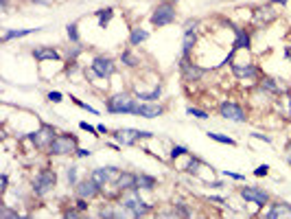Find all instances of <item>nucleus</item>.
Returning a JSON list of instances; mask_svg holds the SVG:
<instances>
[{
	"instance_id": "1",
	"label": "nucleus",
	"mask_w": 291,
	"mask_h": 219,
	"mask_svg": "<svg viewBox=\"0 0 291 219\" xmlns=\"http://www.w3.org/2000/svg\"><path fill=\"white\" fill-rule=\"evenodd\" d=\"M57 184H59V173L55 167H39L33 171L31 180H29V195L37 202H44L57 191Z\"/></svg>"
},
{
	"instance_id": "2",
	"label": "nucleus",
	"mask_w": 291,
	"mask_h": 219,
	"mask_svg": "<svg viewBox=\"0 0 291 219\" xmlns=\"http://www.w3.org/2000/svg\"><path fill=\"white\" fill-rule=\"evenodd\" d=\"M103 105H105V112L112 116H136L140 101L134 97L131 90H118L105 97Z\"/></svg>"
},
{
	"instance_id": "3",
	"label": "nucleus",
	"mask_w": 291,
	"mask_h": 219,
	"mask_svg": "<svg viewBox=\"0 0 291 219\" xmlns=\"http://www.w3.org/2000/svg\"><path fill=\"white\" fill-rule=\"evenodd\" d=\"M118 202L129 210V217H134V219L151 217V215H156V210H158L156 202H149L142 191H129V193H123L121 197H118Z\"/></svg>"
},
{
	"instance_id": "4",
	"label": "nucleus",
	"mask_w": 291,
	"mask_h": 219,
	"mask_svg": "<svg viewBox=\"0 0 291 219\" xmlns=\"http://www.w3.org/2000/svg\"><path fill=\"white\" fill-rule=\"evenodd\" d=\"M57 127L55 125H51V123H39L37 127H33L29 134H26L22 141L29 145V147L33 149V151H37V154H46L48 151V147H51V143H53V138L57 136Z\"/></svg>"
},
{
	"instance_id": "5",
	"label": "nucleus",
	"mask_w": 291,
	"mask_h": 219,
	"mask_svg": "<svg viewBox=\"0 0 291 219\" xmlns=\"http://www.w3.org/2000/svg\"><path fill=\"white\" fill-rule=\"evenodd\" d=\"M112 138L121 145L123 149H131V147H138V145L147 143V141H154L156 134L151 129H138V127H116L112 129Z\"/></svg>"
},
{
	"instance_id": "6",
	"label": "nucleus",
	"mask_w": 291,
	"mask_h": 219,
	"mask_svg": "<svg viewBox=\"0 0 291 219\" xmlns=\"http://www.w3.org/2000/svg\"><path fill=\"white\" fill-rule=\"evenodd\" d=\"M79 147V136L72 134V132H57V136L53 138L48 151H46V158H70L75 156V151Z\"/></svg>"
},
{
	"instance_id": "7",
	"label": "nucleus",
	"mask_w": 291,
	"mask_h": 219,
	"mask_svg": "<svg viewBox=\"0 0 291 219\" xmlns=\"http://www.w3.org/2000/svg\"><path fill=\"white\" fill-rule=\"evenodd\" d=\"M217 114H219V118L226 123L243 125V123L250 121V110L243 103L234 101V99H221V101L217 103Z\"/></svg>"
},
{
	"instance_id": "8",
	"label": "nucleus",
	"mask_w": 291,
	"mask_h": 219,
	"mask_svg": "<svg viewBox=\"0 0 291 219\" xmlns=\"http://www.w3.org/2000/svg\"><path fill=\"white\" fill-rule=\"evenodd\" d=\"M234 193L239 195L246 204H254V206L261 208V210L274 200L272 193H269L267 189L259 187V184H248V182H243L241 187H234Z\"/></svg>"
},
{
	"instance_id": "9",
	"label": "nucleus",
	"mask_w": 291,
	"mask_h": 219,
	"mask_svg": "<svg viewBox=\"0 0 291 219\" xmlns=\"http://www.w3.org/2000/svg\"><path fill=\"white\" fill-rule=\"evenodd\" d=\"M177 70H180V77L182 81L186 85H195L200 83L202 79H206L210 75V68H206V66H202L200 62H195L193 57L190 59H177Z\"/></svg>"
},
{
	"instance_id": "10",
	"label": "nucleus",
	"mask_w": 291,
	"mask_h": 219,
	"mask_svg": "<svg viewBox=\"0 0 291 219\" xmlns=\"http://www.w3.org/2000/svg\"><path fill=\"white\" fill-rule=\"evenodd\" d=\"M88 66L103 79V81H110L112 77L121 72V64H118L112 55H105V53H96V55H92Z\"/></svg>"
},
{
	"instance_id": "11",
	"label": "nucleus",
	"mask_w": 291,
	"mask_h": 219,
	"mask_svg": "<svg viewBox=\"0 0 291 219\" xmlns=\"http://www.w3.org/2000/svg\"><path fill=\"white\" fill-rule=\"evenodd\" d=\"M177 20V7L171 3H158L154 7V11L149 13V24L154 29H164V26L175 24Z\"/></svg>"
},
{
	"instance_id": "12",
	"label": "nucleus",
	"mask_w": 291,
	"mask_h": 219,
	"mask_svg": "<svg viewBox=\"0 0 291 219\" xmlns=\"http://www.w3.org/2000/svg\"><path fill=\"white\" fill-rule=\"evenodd\" d=\"M230 75H232L236 81H259L263 70L261 66L254 62V59H250V62H236V59H232L230 62Z\"/></svg>"
},
{
	"instance_id": "13",
	"label": "nucleus",
	"mask_w": 291,
	"mask_h": 219,
	"mask_svg": "<svg viewBox=\"0 0 291 219\" xmlns=\"http://www.w3.org/2000/svg\"><path fill=\"white\" fill-rule=\"evenodd\" d=\"M256 85H259L261 90H265L267 95H272L274 99L291 92V81H287V79H280V77H276V75H265V72L261 75V79L256 81Z\"/></svg>"
},
{
	"instance_id": "14",
	"label": "nucleus",
	"mask_w": 291,
	"mask_h": 219,
	"mask_svg": "<svg viewBox=\"0 0 291 219\" xmlns=\"http://www.w3.org/2000/svg\"><path fill=\"white\" fill-rule=\"evenodd\" d=\"M72 195L83 197V200H90V202H96V200H103V187H99L90 176H83L77 187L72 189Z\"/></svg>"
},
{
	"instance_id": "15",
	"label": "nucleus",
	"mask_w": 291,
	"mask_h": 219,
	"mask_svg": "<svg viewBox=\"0 0 291 219\" xmlns=\"http://www.w3.org/2000/svg\"><path fill=\"white\" fill-rule=\"evenodd\" d=\"M278 16H280V13L276 11V5L267 3V5H261V7H256V9H252V18H250V22H252V26H256V29H265V26L276 22Z\"/></svg>"
},
{
	"instance_id": "16",
	"label": "nucleus",
	"mask_w": 291,
	"mask_h": 219,
	"mask_svg": "<svg viewBox=\"0 0 291 219\" xmlns=\"http://www.w3.org/2000/svg\"><path fill=\"white\" fill-rule=\"evenodd\" d=\"M123 171V167H118V164H99V167L90 169V178L94 180L99 187H108V184H112L118 178V173Z\"/></svg>"
},
{
	"instance_id": "17",
	"label": "nucleus",
	"mask_w": 291,
	"mask_h": 219,
	"mask_svg": "<svg viewBox=\"0 0 291 219\" xmlns=\"http://www.w3.org/2000/svg\"><path fill=\"white\" fill-rule=\"evenodd\" d=\"M263 219H282V217H291V202L287 200H272L265 206V210H261Z\"/></svg>"
},
{
	"instance_id": "18",
	"label": "nucleus",
	"mask_w": 291,
	"mask_h": 219,
	"mask_svg": "<svg viewBox=\"0 0 291 219\" xmlns=\"http://www.w3.org/2000/svg\"><path fill=\"white\" fill-rule=\"evenodd\" d=\"M31 57L35 59L37 64H46V62H66V57L55 49V46H31Z\"/></svg>"
},
{
	"instance_id": "19",
	"label": "nucleus",
	"mask_w": 291,
	"mask_h": 219,
	"mask_svg": "<svg viewBox=\"0 0 291 219\" xmlns=\"http://www.w3.org/2000/svg\"><path fill=\"white\" fill-rule=\"evenodd\" d=\"M167 114V105L162 101H149V103H140L136 112V118H144V121H156Z\"/></svg>"
},
{
	"instance_id": "20",
	"label": "nucleus",
	"mask_w": 291,
	"mask_h": 219,
	"mask_svg": "<svg viewBox=\"0 0 291 219\" xmlns=\"http://www.w3.org/2000/svg\"><path fill=\"white\" fill-rule=\"evenodd\" d=\"M204 162L200 156L190 151L188 156H184V164H175L180 173H186V176H193V178H202V171H204Z\"/></svg>"
},
{
	"instance_id": "21",
	"label": "nucleus",
	"mask_w": 291,
	"mask_h": 219,
	"mask_svg": "<svg viewBox=\"0 0 291 219\" xmlns=\"http://www.w3.org/2000/svg\"><path fill=\"white\" fill-rule=\"evenodd\" d=\"M232 49L239 51V53H250V51H252V31L246 29V26H234Z\"/></svg>"
},
{
	"instance_id": "22",
	"label": "nucleus",
	"mask_w": 291,
	"mask_h": 219,
	"mask_svg": "<svg viewBox=\"0 0 291 219\" xmlns=\"http://www.w3.org/2000/svg\"><path fill=\"white\" fill-rule=\"evenodd\" d=\"M118 64H121L125 70H131V72H136V70L142 68V59H140V55H138V53L134 51V46H129V49H123V51H121V55H118Z\"/></svg>"
},
{
	"instance_id": "23",
	"label": "nucleus",
	"mask_w": 291,
	"mask_h": 219,
	"mask_svg": "<svg viewBox=\"0 0 291 219\" xmlns=\"http://www.w3.org/2000/svg\"><path fill=\"white\" fill-rule=\"evenodd\" d=\"M272 110L276 112V116H278L280 121H291V92L276 97L272 103Z\"/></svg>"
},
{
	"instance_id": "24",
	"label": "nucleus",
	"mask_w": 291,
	"mask_h": 219,
	"mask_svg": "<svg viewBox=\"0 0 291 219\" xmlns=\"http://www.w3.org/2000/svg\"><path fill=\"white\" fill-rule=\"evenodd\" d=\"M158 184H160V180L149 173V171H136V187L138 191H142V193H154V191L158 189Z\"/></svg>"
},
{
	"instance_id": "25",
	"label": "nucleus",
	"mask_w": 291,
	"mask_h": 219,
	"mask_svg": "<svg viewBox=\"0 0 291 219\" xmlns=\"http://www.w3.org/2000/svg\"><path fill=\"white\" fill-rule=\"evenodd\" d=\"M149 37H151V31H149V29H144L142 24H134V26L129 29L127 44H129V46H134V49H138V46L147 44V42H149Z\"/></svg>"
},
{
	"instance_id": "26",
	"label": "nucleus",
	"mask_w": 291,
	"mask_h": 219,
	"mask_svg": "<svg viewBox=\"0 0 291 219\" xmlns=\"http://www.w3.org/2000/svg\"><path fill=\"white\" fill-rule=\"evenodd\" d=\"M197 39H200L197 31H186V33H182V51H180V57H182V59H190V57L195 55Z\"/></svg>"
},
{
	"instance_id": "27",
	"label": "nucleus",
	"mask_w": 291,
	"mask_h": 219,
	"mask_svg": "<svg viewBox=\"0 0 291 219\" xmlns=\"http://www.w3.org/2000/svg\"><path fill=\"white\" fill-rule=\"evenodd\" d=\"M39 31H44V26H35V29H7L3 33V37H0V42L9 44V42H13V39L29 37V35H33V33H39Z\"/></svg>"
},
{
	"instance_id": "28",
	"label": "nucleus",
	"mask_w": 291,
	"mask_h": 219,
	"mask_svg": "<svg viewBox=\"0 0 291 219\" xmlns=\"http://www.w3.org/2000/svg\"><path fill=\"white\" fill-rule=\"evenodd\" d=\"M81 178H83V176H81V167H79L77 162L66 164V169H64V182H66V187H68V189H75Z\"/></svg>"
},
{
	"instance_id": "29",
	"label": "nucleus",
	"mask_w": 291,
	"mask_h": 219,
	"mask_svg": "<svg viewBox=\"0 0 291 219\" xmlns=\"http://www.w3.org/2000/svg\"><path fill=\"white\" fill-rule=\"evenodd\" d=\"M92 16L96 18V24L99 29H108V26L112 24V20H114V7H101V9H96Z\"/></svg>"
},
{
	"instance_id": "30",
	"label": "nucleus",
	"mask_w": 291,
	"mask_h": 219,
	"mask_svg": "<svg viewBox=\"0 0 291 219\" xmlns=\"http://www.w3.org/2000/svg\"><path fill=\"white\" fill-rule=\"evenodd\" d=\"M171 208H173V215L175 217H195V208L190 206L188 202H184V200H173L171 202Z\"/></svg>"
},
{
	"instance_id": "31",
	"label": "nucleus",
	"mask_w": 291,
	"mask_h": 219,
	"mask_svg": "<svg viewBox=\"0 0 291 219\" xmlns=\"http://www.w3.org/2000/svg\"><path fill=\"white\" fill-rule=\"evenodd\" d=\"M206 136L210 138V141L219 143V145H228V147H239V141H236V138L228 136V134H221V132H213V129H208V132H206Z\"/></svg>"
},
{
	"instance_id": "32",
	"label": "nucleus",
	"mask_w": 291,
	"mask_h": 219,
	"mask_svg": "<svg viewBox=\"0 0 291 219\" xmlns=\"http://www.w3.org/2000/svg\"><path fill=\"white\" fill-rule=\"evenodd\" d=\"M190 154V149L186 147V145H180V143H173L169 147V162H177V160H182L184 156H188Z\"/></svg>"
},
{
	"instance_id": "33",
	"label": "nucleus",
	"mask_w": 291,
	"mask_h": 219,
	"mask_svg": "<svg viewBox=\"0 0 291 219\" xmlns=\"http://www.w3.org/2000/svg\"><path fill=\"white\" fill-rule=\"evenodd\" d=\"M85 55V46L83 44H70L68 51H66V62H79Z\"/></svg>"
},
{
	"instance_id": "34",
	"label": "nucleus",
	"mask_w": 291,
	"mask_h": 219,
	"mask_svg": "<svg viewBox=\"0 0 291 219\" xmlns=\"http://www.w3.org/2000/svg\"><path fill=\"white\" fill-rule=\"evenodd\" d=\"M66 37L70 44H83L81 42V33H79V22H68L66 24Z\"/></svg>"
},
{
	"instance_id": "35",
	"label": "nucleus",
	"mask_w": 291,
	"mask_h": 219,
	"mask_svg": "<svg viewBox=\"0 0 291 219\" xmlns=\"http://www.w3.org/2000/svg\"><path fill=\"white\" fill-rule=\"evenodd\" d=\"M186 116L190 118H197V121H208L210 118V112L206 108H197V105H186Z\"/></svg>"
},
{
	"instance_id": "36",
	"label": "nucleus",
	"mask_w": 291,
	"mask_h": 219,
	"mask_svg": "<svg viewBox=\"0 0 291 219\" xmlns=\"http://www.w3.org/2000/svg\"><path fill=\"white\" fill-rule=\"evenodd\" d=\"M70 101H72V103H75V105H77V108H79V110L88 112V114H92V116H99V114H101V112H99V110L94 108V105H90L88 101H81V99H79V97H75V95H70Z\"/></svg>"
},
{
	"instance_id": "37",
	"label": "nucleus",
	"mask_w": 291,
	"mask_h": 219,
	"mask_svg": "<svg viewBox=\"0 0 291 219\" xmlns=\"http://www.w3.org/2000/svg\"><path fill=\"white\" fill-rule=\"evenodd\" d=\"M20 217H22V213H20L18 208L9 206V204H3V206H0V219H20Z\"/></svg>"
},
{
	"instance_id": "38",
	"label": "nucleus",
	"mask_w": 291,
	"mask_h": 219,
	"mask_svg": "<svg viewBox=\"0 0 291 219\" xmlns=\"http://www.w3.org/2000/svg\"><path fill=\"white\" fill-rule=\"evenodd\" d=\"M208 189H215V191H223V189H230L228 187V182H226V178H210V180L204 182Z\"/></svg>"
},
{
	"instance_id": "39",
	"label": "nucleus",
	"mask_w": 291,
	"mask_h": 219,
	"mask_svg": "<svg viewBox=\"0 0 291 219\" xmlns=\"http://www.w3.org/2000/svg\"><path fill=\"white\" fill-rule=\"evenodd\" d=\"M221 176L226 178V180H232V182H248V176L246 173H239V171L226 169V171H221Z\"/></svg>"
},
{
	"instance_id": "40",
	"label": "nucleus",
	"mask_w": 291,
	"mask_h": 219,
	"mask_svg": "<svg viewBox=\"0 0 291 219\" xmlns=\"http://www.w3.org/2000/svg\"><path fill=\"white\" fill-rule=\"evenodd\" d=\"M64 99H66V95H64L62 90H48V92H46V101L53 103V105L64 103Z\"/></svg>"
},
{
	"instance_id": "41",
	"label": "nucleus",
	"mask_w": 291,
	"mask_h": 219,
	"mask_svg": "<svg viewBox=\"0 0 291 219\" xmlns=\"http://www.w3.org/2000/svg\"><path fill=\"white\" fill-rule=\"evenodd\" d=\"M200 24H202L200 18H186V20H184V24H182V33H186V31H200Z\"/></svg>"
},
{
	"instance_id": "42",
	"label": "nucleus",
	"mask_w": 291,
	"mask_h": 219,
	"mask_svg": "<svg viewBox=\"0 0 291 219\" xmlns=\"http://www.w3.org/2000/svg\"><path fill=\"white\" fill-rule=\"evenodd\" d=\"M62 217H66V219H77V217H85V213H81L75 204L72 206H66L64 210H62Z\"/></svg>"
},
{
	"instance_id": "43",
	"label": "nucleus",
	"mask_w": 291,
	"mask_h": 219,
	"mask_svg": "<svg viewBox=\"0 0 291 219\" xmlns=\"http://www.w3.org/2000/svg\"><path fill=\"white\" fill-rule=\"evenodd\" d=\"M79 129L81 132H88L90 136H94V138H101V134H99V129H96V125H92L88 121H79Z\"/></svg>"
},
{
	"instance_id": "44",
	"label": "nucleus",
	"mask_w": 291,
	"mask_h": 219,
	"mask_svg": "<svg viewBox=\"0 0 291 219\" xmlns=\"http://www.w3.org/2000/svg\"><path fill=\"white\" fill-rule=\"evenodd\" d=\"M9 184H11L9 171H3V173H0V193H3V197L9 193Z\"/></svg>"
},
{
	"instance_id": "45",
	"label": "nucleus",
	"mask_w": 291,
	"mask_h": 219,
	"mask_svg": "<svg viewBox=\"0 0 291 219\" xmlns=\"http://www.w3.org/2000/svg\"><path fill=\"white\" fill-rule=\"evenodd\" d=\"M92 156H94V151H92L90 147H81V145H79L77 151H75L77 160H88V158H92Z\"/></svg>"
},
{
	"instance_id": "46",
	"label": "nucleus",
	"mask_w": 291,
	"mask_h": 219,
	"mask_svg": "<svg viewBox=\"0 0 291 219\" xmlns=\"http://www.w3.org/2000/svg\"><path fill=\"white\" fill-rule=\"evenodd\" d=\"M250 138H254V141H261V143H265V145H274V138L265 134V132H252L250 134Z\"/></svg>"
},
{
	"instance_id": "47",
	"label": "nucleus",
	"mask_w": 291,
	"mask_h": 219,
	"mask_svg": "<svg viewBox=\"0 0 291 219\" xmlns=\"http://www.w3.org/2000/svg\"><path fill=\"white\" fill-rule=\"evenodd\" d=\"M206 202H210V204H219V206H228V197H226V195L208 193V195H206Z\"/></svg>"
},
{
	"instance_id": "48",
	"label": "nucleus",
	"mask_w": 291,
	"mask_h": 219,
	"mask_svg": "<svg viewBox=\"0 0 291 219\" xmlns=\"http://www.w3.org/2000/svg\"><path fill=\"white\" fill-rule=\"evenodd\" d=\"M269 171H272V167H269L267 162L256 164V169H254V178H267V176H269Z\"/></svg>"
},
{
	"instance_id": "49",
	"label": "nucleus",
	"mask_w": 291,
	"mask_h": 219,
	"mask_svg": "<svg viewBox=\"0 0 291 219\" xmlns=\"http://www.w3.org/2000/svg\"><path fill=\"white\" fill-rule=\"evenodd\" d=\"M282 160H285V164L291 169V138L285 143V147H282Z\"/></svg>"
},
{
	"instance_id": "50",
	"label": "nucleus",
	"mask_w": 291,
	"mask_h": 219,
	"mask_svg": "<svg viewBox=\"0 0 291 219\" xmlns=\"http://www.w3.org/2000/svg\"><path fill=\"white\" fill-rule=\"evenodd\" d=\"M96 129H99V134H101V136H112V129L105 123H96Z\"/></svg>"
},
{
	"instance_id": "51",
	"label": "nucleus",
	"mask_w": 291,
	"mask_h": 219,
	"mask_svg": "<svg viewBox=\"0 0 291 219\" xmlns=\"http://www.w3.org/2000/svg\"><path fill=\"white\" fill-rule=\"evenodd\" d=\"M31 5H35V7H53L55 5V0H29Z\"/></svg>"
},
{
	"instance_id": "52",
	"label": "nucleus",
	"mask_w": 291,
	"mask_h": 219,
	"mask_svg": "<svg viewBox=\"0 0 291 219\" xmlns=\"http://www.w3.org/2000/svg\"><path fill=\"white\" fill-rule=\"evenodd\" d=\"M282 57H285L287 62H291V44H289V46H285V49H282Z\"/></svg>"
},
{
	"instance_id": "53",
	"label": "nucleus",
	"mask_w": 291,
	"mask_h": 219,
	"mask_svg": "<svg viewBox=\"0 0 291 219\" xmlns=\"http://www.w3.org/2000/svg\"><path fill=\"white\" fill-rule=\"evenodd\" d=\"M269 3L276 5V7H287V5L291 3V0H269Z\"/></svg>"
},
{
	"instance_id": "54",
	"label": "nucleus",
	"mask_w": 291,
	"mask_h": 219,
	"mask_svg": "<svg viewBox=\"0 0 291 219\" xmlns=\"http://www.w3.org/2000/svg\"><path fill=\"white\" fill-rule=\"evenodd\" d=\"M158 3H171V5H177V3H182V0H158Z\"/></svg>"
}]
</instances>
